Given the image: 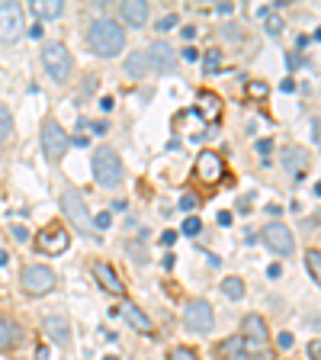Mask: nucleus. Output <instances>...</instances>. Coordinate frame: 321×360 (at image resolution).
I'll return each instance as SVG.
<instances>
[{
	"mask_svg": "<svg viewBox=\"0 0 321 360\" xmlns=\"http://www.w3.org/2000/svg\"><path fill=\"white\" fill-rule=\"evenodd\" d=\"M87 45L100 58H116L126 49V30L116 20H93L87 30Z\"/></svg>",
	"mask_w": 321,
	"mask_h": 360,
	"instance_id": "1",
	"label": "nucleus"
},
{
	"mask_svg": "<svg viewBox=\"0 0 321 360\" xmlns=\"http://www.w3.org/2000/svg\"><path fill=\"white\" fill-rule=\"evenodd\" d=\"M93 177H97L100 187L116 190L122 184V158L116 155L112 145H100L93 151Z\"/></svg>",
	"mask_w": 321,
	"mask_h": 360,
	"instance_id": "2",
	"label": "nucleus"
},
{
	"mask_svg": "<svg viewBox=\"0 0 321 360\" xmlns=\"http://www.w3.org/2000/svg\"><path fill=\"white\" fill-rule=\"evenodd\" d=\"M42 65H45V71L52 75V81H58V84H65L67 77H71V71H74V58H71V52L65 49V42H45Z\"/></svg>",
	"mask_w": 321,
	"mask_h": 360,
	"instance_id": "3",
	"label": "nucleus"
},
{
	"mask_svg": "<svg viewBox=\"0 0 321 360\" xmlns=\"http://www.w3.org/2000/svg\"><path fill=\"white\" fill-rule=\"evenodd\" d=\"M61 210H65V216L71 219V225H74L81 235H87L90 238V212H87V202H84V196L77 193L74 187H65V193H61Z\"/></svg>",
	"mask_w": 321,
	"mask_h": 360,
	"instance_id": "4",
	"label": "nucleus"
},
{
	"mask_svg": "<svg viewBox=\"0 0 321 360\" xmlns=\"http://www.w3.org/2000/svg\"><path fill=\"white\" fill-rule=\"evenodd\" d=\"M241 338H244L247 354H257V357H263V351H267V341H270L267 322H263L261 315H247L244 325H241Z\"/></svg>",
	"mask_w": 321,
	"mask_h": 360,
	"instance_id": "5",
	"label": "nucleus"
},
{
	"mask_svg": "<svg viewBox=\"0 0 321 360\" xmlns=\"http://www.w3.org/2000/svg\"><path fill=\"white\" fill-rule=\"evenodd\" d=\"M55 286V270L45 267V264H30V267L22 270V290L30 292V296H45V292H52Z\"/></svg>",
	"mask_w": 321,
	"mask_h": 360,
	"instance_id": "6",
	"label": "nucleus"
},
{
	"mask_svg": "<svg viewBox=\"0 0 321 360\" xmlns=\"http://www.w3.org/2000/svg\"><path fill=\"white\" fill-rule=\"evenodd\" d=\"M26 20H22V7L20 4H0V42H16L22 39Z\"/></svg>",
	"mask_w": 321,
	"mask_h": 360,
	"instance_id": "7",
	"label": "nucleus"
},
{
	"mask_svg": "<svg viewBox=\"0 0 321 360\" xmlns=\"http://www.w3.org/2000/svg\"><path fill=\"white\" fill-rule=\"evenodd\" d=\"M42 151H45V158H48V161H61V158H65V151H67V135H65V129H61L55 120H48L42 126Z\"/></svg>",
	"mask_w": 321,
	"mask_h": 360,
	"instance_id": "8",
	"label": "nucleus"
},
{
	"mask_svg": "<svg viewBox=\"0 0 321 360\" xmlns=\"http://www.w3.org/2000/svg\"><path fill=\"white\" fill-rule=\"evenodd\" d=\"M261 241L273 251V255H292V248H296L292 232L286 229L283 222H267V229L261 232Z\"/></svg>",
	"mask_w": 321,
	"mask_h": 360,
	"instance_id": "9",
	"label": "nucleus"
},
{
	"mask_svg": "<svg viewBox=\"0 0 321 360\" xmlns=\"http://www.w3.org/2000/svg\"><path fill=\"white\" fill-rule=\"evenodd\" d=\"M183 322H187L190 331L206 335V331H212V325H216V315H212V306L206 300H193L187 306V312H183Z\"/></svg>",
	"mask_w": 321,
	"mask_h": 360,
	"instance_id": "10",
	"label": "nucleus"
},
{
	"mask_svg": "<svg viewBox=\"0 0 321 360\" xmlns=\"http://www.w3.org/2000/svg\"><path fill=\"white\" fill-rule=\"evenodd\" d=\"M36 245L42 255H65L67 248H71V235H67V229H61V225H48L45 232H39Z\"/></svg>",
	"mask_w": 321,
	"mask_h": 360,
	"instance_id": "11",
	"label": "nucleus"
},
{
	"mask_svg": "<svg viewBox=\"0 0 321 360\" xmlns=\"http://www.w3.org/2000/svg\"><path fill=\"white\" fill-rule=\"evenodd\" d=\"M196 177L202 180V184H218L225 174V161L218 158V151H202L199 158H196Z\"/></svg>",
	"mask_w": 321,
	"mask_h": 360,
	"instance_id": "12",
	"label": "nucleus"
},
{
	"mask_svg": "<svg viewBox=\"0 0 321 360\" xmlns=\"http://www.w3.org/2000/svg\"><path fill=\"white\" fill-rule=\"evenodd\" d=\"M145 55H148V65L155 68V71H173V65H177L173 49L167 42H161V39H157V42H151V49Z\"/></svg>",
	"mask_w": 321,
	"mask_h": 360,
	"instance_id": "13",
	"label": "nucleus"
},
{
	"mask_svg": "<svg viewBox=\"0 0 321 360\" xmlns=\"http://www.w3.org/2000/svg\"><path fill=\"white\" fill-rule=\"evenodd\" d=\"M283 167L296 180L306 177V174H308V151L299 148V145H286V148H283Z\"/></svg>",
	"mask_w": 321,
	"mask_h": 360,
	"instance_id": "14",
	"label": "nucleus"
},
{
	"mask_svg": "<svg viewBox=\"0 0 321 360\" xmlns=\"http://www.w3.org/2000/svg\"><path fill=\"white\" fill-rule=\"evenodd\" d=\"M42 331H45V338H52L55 345H67L71 341V325L65 322V315H45Z\"/></svg>",
	"mask_w": 321,
	"mask_h": 360,
	"instance_id": "15",
	"label": "nucleus"
},
{
	"mask_svg": "<svg viewBox=\"0 0 321 360\" xmlns=\"http://www.w3.org/2000/svg\"><path fill=\"white\" fill-rule=\"evenodd\" d=\"M216 357L218 360H251V354L244 347V338H225V341L216 345Z\"/></svg>",
	"mask_w": 321,
	"mask_h": 360,
	"instance_id": "16",
	"label": "nucleus"
},
{
	"mask_svg": "<svg viewBox=\"0 0 321 360\" xmlns=\"http://www.w3.org/2000/svg\"><path fill=\"white\" fill-rule=\"evenodd\" d=\"M122 20L129 22V26H135V30H142L145 22H148V4L145 0H126L119 7Z\"/></svg>",
	"mask_w": 321,
	"mask_h": 360,
	"instance_id": "17",
	"label": "nucleus"
},
{
	"mask_svg": "<svg viewBox=\"0 0 321 360\" xmlns=\"http://www.w3.org/2000/svg\"><path fill=\"white\" fill-rule=\"evenodd\" d=\"M119 315H122V319H126L129 325H132L135 331H142V335H148V338L155 335V325H151V319H148V315H145L138 306H132V302H126Z\"/></svg>",
	"mask_w": 321,
	"mask_h": 360,
	"instance_id": "18",
	"label": "nucleus"
},
{
	"mask_svg": "<svg viewBox=\"0 0 321 360\" xmlns=\"http://www.w3.org/2000/svg\"><path fill=\"white\" fill-rule=\"evenodd\" d=\"M93 277H97V283L103 286L106 292H116V296H122V280L116 277V270H112L106 261L93 264Z\"/></svg>",
	"mask_w": 321,
	"mask_h": 360,
	"instance_id": "19",
	"label": "nucleus"
},
{
	"mask_svg": "<svg viewBox=\"0 0 321 360\" xmlns=\"http://www.w3.org/2000/svg\"><path fill=\"white\" fill-rule=\"evenodd\" d=\"M20 341H22V328L13 319L0 315V351H10V347H16Z\"/></svg>",
	"mask_w": 321,
	"mask_h": 360,
	"instance_id": "20",
	"label": "nucleus"
},
{
	"mask_svg": "<svg viewBox=\"0 0 321 360\" xmlns=\"http://www.w3.org/2000/svg\"><path fill=\"white\" fill-rule=\"evenodd\" d=\"M206 122H216L218 112H222V100H218V94H212V90H202L199 94V110H196Z\"/></svg>",
	"mask_w": 321,
	"mask_h": 360,
	"instance_id": "21",
	"label": "nucleus"
},
{
	"mask_svg": "<svg viewBox=\"0 0 321 360\" xmlns=\"http://www.w3.org/2000/svg\"><path fill=\"white\" fill-rule=\"evenodd\" d=\"M32 10H36L39 20H58V16L65 13V4H61V0H36Z\"/></svg>",
	"mask_w": 321,
	"mask_h": 360,
	"instance_id": "22",
	"label": "nucleus"
},
{
	"mask_svg": "<svg viewBox=\"0 0 321 360\" xmlns=\"http://www.w3.org/2000/svg\"><path fill=\"white\" fill-rule=\"evenodd\" d=\"M126 71L135 77V81H142V77L151 71V65H148V55H142V52L129 55V61H126Z\"/></svg>",
	"mask_w": 321,
	"mask_h": 360,
	"instance_id": "23",
	"label": "nucleus"
},
{
	"mask_svg": "<svg viewBox=\"0 0 321 360\" xmlns=\"http://www.w3.org/2000/svg\"><path fill=\"white\" fill-rule=\"evenodd\" d=\"M306 267H308V274H312V280L321 286V251L318 248H312L306 255Z\"/></svg>",
	"mask_w": 321,
	"mask_h": 360,
	"instance_id": "24",
	"label": "nucleus"
},
{
	"mask_svg": "<svg viewBox=\"0 0 321 360\" xmlns=\"http://www.w3.org/2000/svg\"><path fill=\"white\" fill-rule=\"evenodd\" d=\"M222 292L228 296V300H241V296H244V283H241L238 277H225L222 280Z\"/></svg>",
	"mask_w": 321,
	"mask_h": 360,
	"instance_id": "25",
	"label": "nucleus"
},
{
	"mask_svg": "<svg viewBox=\"0 0 321 360\" xmlns=\"http://www.w3.org/2000/svg\"><path fill=\"white\" fill-rule=\"evenodd\" d=\"M10 135H13V116H10V110L4 103H0V145L7 142Z\"/></svg>",
	"mask_w": 321,
	"mask_h": 360,
	"instance_id": "26",
	"label": "nucleus"
},
{
	"mask_svg": "<svg viewBox=\"0 0 321 360\" xmlns=\"http://www.w3.org/2000/svg\"><path fill=\"white\" fill-rule=\"evenodd\" d=\"M270 94V87L263 81H247L244 84V97H251V100H263Z\"/></svg>",
	"mask_w": 321,
	"mask_h": 360,
	"instance_id": "27",
	"label": "nucleus"
},
{
	"mask_svg": "<svg viewBox=\"0 0 321 360\" xmlns=\"http://www.w3.org/2000/svg\"><path fill=\"white\" fill-rule=\"evenodd\" d=\"M263 30H267V36L277 39L280 32H283V20H280L277 13H263Z\"/></svg>",
	"mask_w": 321,
	"mask_h": 360,
	"instance_id": "28",
	"label": "nucleus"
},
{
	"mask_svg": "<svg viewBox=\"0 0 321 360\" xmlns=\"http://www.w3.org/2000/svg\"><path fill=\"white\" fill-rule=\"evenodd\" d=\"M180 210H187V212L199 210V196H193V193H183V196H180Z\"/></svg>",
	"mask_w": 321,
	"mask_h": 360,
	"instance_id": "29",
	"label": "nucleus"
},
{
	"mask_svg": "<svg viewBox=\"0 0 321 360\" xmlns=\"http://www.w3.org/2000/svg\"><path fill=\"white\" fill-rule=\"evenodd\" d=\"M167 360H199V357H196V351H190V347H173Z\"/></svg>",
	"mask_w": 321,
	"mask_h": 360,
	"instance_id": "30",
	"label": "nucleus"
},
{
	"mask_svg": "<svg viewBox=\"0 0 321 360\" xmlns=\"http://www.w3.org/2000/svg\"><path fill=\"white\" fill-rule=\"evenodd\" d=\"M202 232V222L196 216H190L187 222H183V235H199Z\"/></svg>",
	"mask_w": 321,
	"mask_h": 360,
	"instance_id": "31",
	"label": "nucleus"
},
{
	"mask_svg": "<svg viewBox=\"0 0 321 360\" xmlns=\"http://www.w3.org/2000/svg\"><path fill=\"white\" fill-rule=\"evenodd\" d=\"M173 26H177V16H173V13H167L164 20H157V30H161V32H171Z\"/></svg>",
	"mask_w": 321,
	"mask_h": 360,
	"instance_id": "32",
	"label": "nucleus"
},
{
	"mask_svg": "<svg viewBox=\"0 0 321 360\" xmlns=\"http://www.w3.org/2000/svg\"><path fill=\"white\" fill-rule=\"evenodd\" d=\"M110 222H112L110 212H97V216H93V225H97V229H110Z\"/></svg>",
	"mask_w": 321,
	"mask_h": 360,
	"instance_id": "33",
	"label": "nucleus"
},
{
	"mask_svg": "<svg viewBox=\"0 0 321 360\" xmlns=\"http://www.w3.org/2000/svg\"><path fill=\"white\" fill-rule=\"evenodd\" d=\"M216 68H218V52H206V71L212 75Z\"/></svg>",
	"mask_w": 321,
	"mask_h": 360,
	"instance_id": "34",
	"label": "nucleus"
},
{
	"mask_svg": "<svg viewBox=\"0 0 321 360\" xmlns=\"http://www.w3.org/2000/svg\"><path fill=\"white\" fill-rule=\"evenodd\" d=\"M308 357L321 360V341H312V345H308Z\"/></svg>",
	"mask_w": 321,
	"mask_h": 360,
	"instance_id": "35",
	"label": "nucleus"
},
{
	"mask_svg": "<svg viewBox=\"0 0 321 360\" xmlns=\"http://www.w3.org/2000/svg\"><path fill=\"white\" fill-rule=\"evenodd\" d=\"M173 241H177V232H171V229H167V232L161 235V245H164V248H171Z\"/></svg>",
	"mask_w": 321,
	"mask_h": 360,
	"instance_id": "36",
	"label": "nucleus"
},
{
	"mask_svg": "<svg viewBox=\"0 0 321 360\" xmlns=\"http://www.w3.org/2000/svg\"><path fill=\"white\" fill-rule=\"evenodd\" d=\"M277 345L283 347V351H286V347H292V335H289V331H283V335L277 338Z\"/></svg>",
	"mask_w": 321,
	"mask_h": 360,
	"instance_id": "37",
	"label": "nucleus"
},
{
	"mask_svg": "<svg viewBox=\"0 0 321 360\" xmlns=\"http://www.w3.org/2000/svg\"><path fill=\"white\" fill-rule=\"evenodd\" d=\"M13 238H16V241H30V232H26L22 225H16V229H13Z\"/></svg>",
	"mask_w": 321,
	"mask_h": 360,
	"instance_id": "38",
	"label": "nucleus"
},
{
	"mask_svg": "<svg viewBox=\"0 0 321 360\" xmlns=\"http://www.w3.org/2000/svg\"><path fill=\"white\" fill-rule=\"evenodd\" d=\"M257 151H261V155H270V151H273V142H267V139H261V142H257Z\"/></svg>",
	"mask_w": 321,
	"mask_h": 360,
	"instance_id": "39",
	"label": "nucleus"
},
{
	"mask_svg": "<svg viewBox=\"0 0 321 360\" xmlns=\"http://www.w3.org/2000/svg\"><path fill=\"white\" fill-rule=\"evenodd\" d=\"M199 58V52H196V49H187V52H183V61H196Z\"/></svg>",
	"mask_w": 321,
	"mask_h": 360,
	"instance_id": "40",
	"label": "nucleus"
},
{
	"mask_svg": "<svg viewBox=\"0 0 321 360\" xmlns=\"http://www.w3.org/2000/svg\"><path fill=\"white\" fill-rule=\"evenodd\" d=\"M36 360H48V347H36Z\"/></svg>",
	"mask_w": 321,
	"mask_h": 360,
	"instance_id": "41",
	"label": "nucleus"
},
{
	"mask_svg": "<svg viewBox=\"0 0 321 360\" xmlns=\"http://www.w3.org/2000/svg\"><path fill=\"white\" fill-rule=\"evenodd\" d=\"M4 264H7V255H4V251H0V267H4Z\"/></svg>",
	"mask_w": 321,
	"mask_h": 360,
	"instance_id": "42",
	"label": "nucleus"
},
{
	"mask_svg": "<svg viewBox=\"0 0 321 360\" xmlns=\"http://www.w3.org/2000/svg\"><path fill=\"white\" fill-rule=\"evenodd\" d=\"M315 193H318V196H321V184H318V187H315Z\"/></svg>",
	"mask_w": 321,
	"mask_h": 360,
	"instance_id": "43",
	"label": "nucleus"
},
{
	"mask_svg": "<svg viewBox=\"0 0 321 360\" xmlns=\"http://www.w3.org/2000/svg\"><path fill=\"white\" fill-rule=\"evenodd\" d=\"M106 360H116V357H106Z\"/></svg>",
	"mask_w": 321,
	"mask_h": 360,
	"instance_id": "44",
	"label": "nucleus"
}]
</instances>
